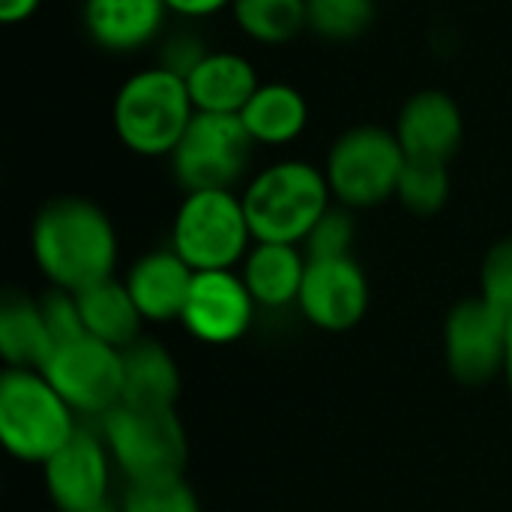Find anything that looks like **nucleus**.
I'll use <instances>...</instances> for the list:
<instances>
[{"label": "nucleus", "mask_w": 512, "mask_h": 512, "mask_svg": "<svg viewBox=\"0 0 512 512\" xmlns=\"http://www.w3.org/2000/svg\"><path fill=\"white\" fill-rule=\"evenodd\" d=\"M30 249L39 273L72 294L111 279L117 267V231L108 213L75 195L54 198L36 213Z\"/></svg>", "instance_id": "f257e3e1"}, {"label": "nucleus", "mask_w": 512, "mask_h": 512, "mask_svg": "<svg viewBox=\"0 0 512 512\" xmlns=\"http://www.w3.org/2000/svg\"><path fill=\"white\" fill-rule=\"evenodd\" d=\"M243 207L255 243L303 246L315 222L330 210L333 192L324 168L282 159L258 171L243 189Z\"/></svg>", "instance_id": "f03ea898"}, {"label": "nucleus", "mask_w": 512, "mask_h": 512, "mask_svg": "<svg viewBox=\"0 0 512 512\" xmlns=\"http://www.w3.org/2000/svg\"><path fill=\"white\" fill-rule=\"evenodd\" d=\"M195 117L186 78L162 63L129 75L111 105V123L126 150L144 159L171 156Z\"/></svg>", "instance_id": "7ed1b4c3"}, {"label": "nucleus", "mask_w": 512, "mask_h": 512, "mask_svg": "<svg viewBox=\"0 0 512 512\" xmlns=\"http://www.w3.org/2000/svg\"><path fill=\"white\" fill-rule=\"evenodd\" d=\"M75 432V411L39 369H6L0 375V441L9 456L45 465Z\"/></svg>", "instance_id": "20e7f679"}, {"label": "nucleus", "mask_w": 512, "mask_h": 512, "mask_svg": "<svg viewBox=\"0 0 512 512\" xmlns=\"http://www.w3.org/2000/svg\"><path fill=\"white\" fill-rule=\"evenodd\" d=\"M255 246L243 198L234 189L186 192L174 213L171 249L195 270H234Z\"/></svg>", "instance_id": "39448f33"}, {"label": "nucleus", "mask_w": 512, "mask_h": 512, "mask_svg": "<svg viewBox=\"0 0 512 512\" xmlns=\"http://www.w3.org/2000/svg\"><path fill=\"white\" fill-rule=\"evenodd\" d=\"M102 438L129 483H159L186 474L189 441L174 408L123 402L102 420Z\"/></svg>", "instance_id": "423d86ee"}, {"label": "nucleus", "mask_w": 512, "mask_h": 512, "mask_svg": "<svg viewBox=\"0 0 512 512\" xmlns=\"http://www.w3.org/2000/svg\"><path fill=\"white\" fill-rule=\"evenodd\" d=\"M408 156L393 129L354 126L342 132L324 162V174L336 204L348 210H369L396 198L399 177Z\"/></svg>", "instance_id": "0eeeda50"}, {"label": "nucleus", "mask_w": 512, "mask_h": 512, "mask_svg": "<svg viewBox=\"0 0 512 512\" xmlns=\"http://www.w3.org/2000/svg\"><path fill=\"white\" fill-rule=\"evenodd\" d=\"M252 147L255 144L240 114L195 111L177 150L171 153V171L186 192L234 189L249 165Z\"/></svg>", "instance_id": "6e6552de"}, {"label": "nucleus", "mask_w": 512, "mask_h": 512, "mask_svg": "<svg viewBox=\"0 0 512 512\" xmlns=\"http://www.w3.org/2000/svg\"><path fill=\"white\" fill-rule=\"evenodd\" d=\"M39 372L75 414L105 420L123 405V351L93 336L60 342Z\"/></svg>", "instance_id": "1a4fd4ad"}, {"label": "nucleus", "mask_w": 512, "mask_h": 512, "mask_svg": "<svg viewBox=\"0 0 512 512\" xmlns=\"http://www.w3.org/2000/svg\"><path fill=\"white\" fill-rule=\"evenodd\" d=\"M444 360L462 384L498 378L507 363V318L483 297L462 300L444 321Z\"/></svg>", "instance_id": "9d476101"}, {"label": "nucleus", "mask_w": 512, "mask_h": 512, "mask_svg": "<svg viewBox=\"0 0 512 512\" xmlns=\"http://www.w3.org/2000/svg\"><path fill=\"white\" fill-rule=\"evenodd\" d=\"M297 306L318 330H354L369 309V282L363 267L354 261V255L318 261L309 258Z\"/></svg>", "instance_id": "9b49d317"}, {"label": "nucleus", "mask_w": 512, "mask_h": 512, "mask_svg": "<svg viewBox=\"0 0 512 512\" xmlns=\"http://www.w3.org/2000/svg\"><path fill=\"white\" fill-rule=\"evenodd\" d=\"M255 309L258 306L240 273L207 270V273H195L180 321L198 342L228 345L249 330Z\"/></svg>", "instance_id": "f8f14e48"}, {"label": "nucleus", "mask_w": 512, "mask_h": 512, "mask_svg": "<svg viewBox=\"0 0 512 512\" xmlns=\"http://www.w3.org/2000/svg\"><path fill=\"white\" fill-rule=\"evenodd\" d=\"M111 453L105 438L78 429L42 468L45 489L60 512H81L108 501Z\"/></svg>", "instance_id": "ddd939ff"}, {"label": "nucleus", "mask_w": 512, "mask_h": 512, "mask_svg": "<svg viewBox=\"0 0 512 512\" xmlns=\"http://www.w3.org/2000/svg\"><path fill=\"white\" fill-rule=\"evenodd\" d=\"M393 132L408 162L450 165L465 138V117L447 90L426 87L405 99Z\"/></svg>", "instance_id": "4468645a"}, {"label": "nucleus", "mask_w": 512, "mask_h": 512, "mask_svg": "<svg viewBox=\"0 0 512 512\" xmlns=\"http://www.w3.org/2000/svg\"><path fill=\"white\" fill-rule=\"evenodd\" d=\"M195 270L174 252V249H156L141 255L129 273H126V288L144 315V321H180L189 291H192Z\"/></svg>", "instance_id": "2eb2a0df"}, {"label": "nucleus", "mask_w": 512, "mask_h": 512, "mask_svg": "<svg viewBox=\"0 0 512 512\" xmlns=\"http://www.w3.org/2000/svg\"><path fill=\"white\" fill-rule=\"evenodd\" d=\"M165 15V0H84L81 9L87 36L114 54L150 45L165 27Z\"/></svg>", "instance_id": "dca6fc26"}, {"label": "nucleus", "mask_w": 512, "mask_h": 512, "mask_svg": "<svg viewBox=\"0 0 512 512\" xmlns=\"http://www.w3.org/2000/svg\"><path fill=\"white\" fill-rule=\"evenodd\" d=\"M186 87L195 111L240 114L261 81L249 57L237 51H207L186 75Z\"/></svg>", "instance_id": "f3484780"}, {"label": "nucleus", "mask_w": 512, "mask_h": 512, "mask_svg": "<svg viewBox=\"0 0 512 512\" xmlns=\"http://www.w3.org/2000/svg\"><path fill=\"white\" fill-rule=\"evenodd\" d=\"M306 252L291 243H255L243 258L240 276L261 309H285L300 300Z\"/></svg>", "instance_id": "a211bd4d"}, {"label": "nucleus", "mask_w": 512, "mask_h": 512, "mask_svg": "<svg viewBox=\"0 0 512 512\" xmlns=\"http://www.w3.org/2000/svg\"><path fill=\"white\" fill-rule=\"evenodd\" d=\"M240 120L252 144L285 147L303 135L309 123V102L294 84L267 81L246 102V108L240 111Z\"/></svg>", "instance_id": "6ab92c4d"}, {"label": "nucleus", "mask_w": 512, "mask_h": 512, "mask_svg": "<svg viewBox=\"0 0 512 512\" xmlns=\"http://www.w3.org/2000/svg\"><path fill=\"white\" fill-rule=\"evenodd\" d=\"M180 396V369L171 351L141 336L129 348H123V402L126 405H150V408H174Z\"/></svg>", "instance_id": "aec40b11"}, {"label": "nucleus", "mask_w": 512, "mask_h": 512, "mask_svg": "<svg viewBox=\"0 0 512 512\" xmlns=\"http://www.w3.org/2000/svg\"><path fill=\"white\" fill-rule=\"evenodd\" d=\"M75 297H78V309H81L87 336H93L111 348H120V351L144 336L141 333L144 315L138 312L126 282L111 276L105 282H96V285L78 291Z\"/></svg>", "instance_id": "412c9836"}, {"label": "nucleus", "mask_w": 512, "mask_h": 512, "mask_svg": "<svg viewBox=\"0 0 512 512\" xmlns=\"http://www.w3.org/2000/svg\"><path fill=\"white\" fill-rule=\"evenodd\" d=\"M57 342L51 339L39 300L6 291L0 300V354L6 369H42Z\"/></svg>", "instance_id": "4be33fe9"}, {"label": "nucleus", "mask_w": 512, "mask_h": 512, "mask_svg": "<svg viewBox=\"0 0 512 512\" xmlns=\"http://www.w3.org/2000/svg\"><path fill=\"white\" fill-rule=\"evenodd\" d=\"M234 24L261 45H285L309 27L306 0H234Z\"/></svg>", "instance_id": "5701e85b"}, {"label": "nucleus", "mask_w": 512, "mask_h": 512, "mask_svg": "<svg viewBox=\"0 0 512 512\" xmlns=\"http://www.w3.org/2000/svg\"><path fill=\"white\" fill-rule=\"evenodd\" d=\"M396 198L417 216L441 213L450 198V168L435 162H408L399 177Z\"/></svg>", "instance_id": "b1692460"}, {"label": "nucleus", "mask_w": 512, "mask_h": 512, "mask_svg": "<svg viewBox=\"0 0 512 512\" xmlns=\"http://www.w3.org/2000/svg\"><path fill=\"white\" fill-rule=\"evenodd\" d=\"M309 27L330 42H351L375 21V0H306Z\"/></svg>", "instance_id": "393cba45"}, {"label": "nucleus", "mask_w": 512, "mask_h": 512, "mask_svg": "<svg viewBox=\"0 0 512 512\" xmlns=\"http://www.w3.org/2000/svg\"><path fill=\"white\" fill-rule=\"evenodd\" d=\"M120 512H201L195 492L183 477L159 483H129Z\"/></svg>", "instance_id": "a878e982"}, {"label": "nucleus", "mask_w": 512, "mask_h": 512, "mask_svg": "<svg viewBox=\"0 0 512 512\" xmlns=\"http://www.w3.org/2000/svg\"><path fill=\"white\" fill-rule=\"evenodd\" d=\"M354 216L348 207L342 204H330V210L315 222V228L309 231V237L303 240V249H306V258L318 261V258H345L351 255V246H354Z\"/></svg>", "instance_id": "bb28decb"}, {"label": "nucleus", "mask_w": 512, "mask_h": 512, "mask_svg": "<svg viewBox=\"0 0 512 512\" xmlns=\"http://www.w3.org/2000/svg\"><path fill=\"white\" fill-rule=\"evenodd\" d=\"M480 297L512 321V237L498 240L480 267Z\"/></svg>", "instance_id": "cd10ccee"}, {"label": "nucleus", "mask_w": 512, "mask_h": 512, "mask_svg": "<svg viewBox=\"0 0 512 512\" xmlns=\"http://www.w3.org/2000/svg\"><path fill=\"white\" fill-rule=\"evenodd\" d=\"M39 300V312L45 318V327L51 333V339L60 345V342H69V339H78V336H87L84 333V321H81V309H78V297L66 288H48Z\"/></svg>", "instance_id": "c85d7f7f"}, {"label": "nucleus", "mask_w": 512, "mask_h": 512, "mask_svg": "<svg viewBox=\"0 0 512 512\" xmlns=\"http://www.w3.org/2000/svg\"><path fill=\"white\" fill-rule=\"evenodd\" d=\"M204 54H207V48L201 45L198 36L177 33V36H171V39L165 42V48H162V66L186 78V75L192 72V66H195Z\"/></svg>", "instance_id": "c756f323"}, {"label": "nucleus", "mask_w": 512, "mask_h": 512, "mask_svg": "<svg viewBox=\"0 0 512 512\" xmlns=\"http://www.w3.org/2000/svg\"><path fill=\"white\" fill-rule=\"evenodd\" d=\"M165 6L180 18H210L222 9H231L234 0H165Z\"/></svg>", "instance_id": "7c9ffc66"}, {"label": "nucleus", "mask_w": 512, "mask_h": 512, "mask_svg": "<svg viewBox=\"0 0 512 512\" xmlns=\"http://www.w3.org/2000/svg\"><path fill=\"white\" fill-rule=\"evenodd\" d=\"M42 0H0V21L3 24H21L36 15Z\"/></svg>", "instance_id": "2f4dec72"}, {"label": "nucleus", "mask_w": 512, "mask_h": 512, "mask_svg": "<svg viewBox=\"0 0 512 512\" xmlns=\"http://www.w3.org/2000/svg\"><path fill=\"white\" fill-rule=\"evenodd\" d=\"M504 378L512 390V321L507 324V363H504Z\"/></svg>", "instance_id": "473e14b6"}, {"label": "nucleus", "mask_w": 512, "mask_h": 512, "mask_svg": "<svg viewBox=\"0 0 512 512\" xmlns=\"http://www.w3.org/2000/svg\"><path fill=\"white\" fill-rule=\"evenodd\" d=\"M81 512H120L111 501H105V504H99V507H90V510H81Z\"/></svg>", "instance_id": "72a5a7b5"}]
</instances>
